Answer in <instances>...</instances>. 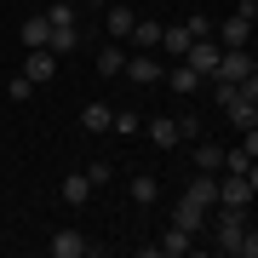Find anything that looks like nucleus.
<instances>
[{
    "mask_svg": "<svg viewBox=\"0 0 258 258\" xmlns=\"http://www.w3.org/2000/svg\"><path fill=\"white\" fill-rule=\"evenodd\" d=\"M149 138H155V149H178L184 138H178V120H149Z\"/></svg>",
    "mask_w": 258,
    "mask_h": 258,
    "instance_id": "obj_20",
    "label": "nucleus"
},
{
    "mask_svg": "<svg viewBox=\"0 0 258 258\" xmlns=\"http://www.w3.org/2000/svg\"><path fill=\"white\" fill-rule=\"evenodd\" d=\"M120 75H126L132 86H155V81H161V63L144 57V52H126V69H120Z\"/></svg>",
    "mask_w": 258,
    "mask_h": 258,
    "instance_id": "obj_9",
    "label": "nucleus"
},
{
    "mask_svg": "<svg viewBox=\"0 0 258 258\" xmlns=\"http://www.w3.org/2000/svg\"><path fill=\"white\" fill-rule=\"evenodd\" d=\"M132 201H138V207H149V201H155V178H149V172H138V178H132Z\"/></svg>",
    "mask_w": 258,
    "mask_h": 258,
    "instance_id": "obj_22",
    "label": "nucleus"
},
{
    "mask_svg": "<svg viewBox=\"0 0 258 258\" xmlns=\"http://www.w3.org/2000/svg\"><path fill=\"white\" fill-rule=\"evenodd\" d=\"M184 29H189L195 40H207V35H212V18H201V12H189V18H184Z\"/></svg>",
    "mask_w": 258,
    "mask_h": 258,
    "instance_id": "obj_25",
    "label": "nucleus"
},
{
    "mask_svg": "<svg viewBox=\"0 0 258 258\" xmlns=\"http://www.w3.org/2000/svg\"><path fill=\"white\" fill-rule=\"evenodd\" d=\"M86 252H92V241L81 230H57L52 235V258H86Z\"/></svg>",
    "mask_w": 258,
    "mask_h": 258,
    "instance_id": "obj_11",
    "label": "nucleus"
},
{
    "mask_svg": "<svg viewBox=\"0 0 258 258\" xmlns=\"http://www.w3.org/2000/svg\"><path fill=\"white\" fill-rule=\"evenodd\" d=\"M86 184H92V189L109 184V161H92V166H86Z\"/></svg>",
    "mask_w": 258,
    "mask_h": 258,
    "instance_id": "obj_26",
    "label": "nucleus"
},
{
    "mask_svg": "<svg viewBox=\"0 0 258 258\" xmlns=\"http://www.w3.org/2000/svg\"><path fill=\"white\" fill-rule=\"evenodd\" d=\"M189 247H195V235H189V230H178V224H166V235H161V241H155V247H149V252H166V258H184Z\"/></svg>",
    "mask_w": 258,
    "mask_h": 258,
    "instance_id": "obj_13",
    "label": "nucleus"
},
{
    "mask_svg": "<svg viewBox=\"0 0 258 258\" xmlns=\"http://www.w3.org/2000/svg\"><path fill=\"white\" fill-rule=\"evenodd\" d=\"M218 166H224V149L218 144H201V149H195V172H218Z\"/></svg>",
    "mask_w": 258,
    "mask_h": 258,
    "instance_id": "obj_21",
    "label": "nucleus"
},
{
    "mask_svg": "<svg viewBox=\"0 0 258 258\" xmlns=\"http://www.w3.org/2000/svg\"><path fill=\"white\" fill-rule=\"evenodd\" d=\"M120 69H126V40H103V52H98V75H109V81H115Z\"/></svg>",
    "mask_w": 258,
    "mask_h": 258,
    "instance_id": "obj_14",
    "label": "nucleus"
},
{
    "mask_svg": "<svg viewBox=\"0 0 258 258\" xmlns=\"http://www.w3.org/2000/svg\"><path fill=\"white\" fill-rule=\"evenodd\" d=\"M207 235L218 241V252H230V258H252L258 252V235H252V224H247V207H212L207 212Z\"/></svg>",
    "mask_w": 258,
    "mask_h": 258,
    "instance_id": "obj_1",
    "label": "nucleus"
},
{
    "mask_svg": "<svg viewBox=\"0 0 258 258\" xmlns=\"http://www.w3.org/2000/svg\"><path fill=\"white\" fill-rule=\"evenodd\" d=\"M109 126H115V132H144V115H138V109H115Z\"/></svg>",
    "mask_w": 258,
    "mask_h": 258,
    "instance_id": "obj_23",
    "label": "nucleus"
},
{
    "mask_svg": "<svg viewBox=\"0 0 258 258\" xmlns=\"http://www.w3.org/2000/svg\"><path fill=\"white\" fill-rule=\"evenodd\" d=\"M172 224H178V230H189L195 241H201V235H207V207L195 201V195H178V207H172Z\"/></svg>",
    "mask_w": 258,
    "mask_h": 258,
    "instance_id": "obj_6",
    "label": "nucleus"
},
{
    "mask_svg": "<svg viewBox=\"0 0 258 258\" xmlns=\"http://www.w3.org/2000/svg\"><path fill=\"white\" fill-rule=\"evenodd\" d=\"M252 75H258V63H252V52H247V46H224L218 69H212L207 81H230V86H241V81H252Z\"/></svg>",
    "mask_w": 258,
    "mask_h": 258,
    "instance_id": "obj_3",
    "label": "nucleus"
},
{
    "mask_svg": "<svg viewBox=\"0 0 258 258\" xmlns=\"http://www.w3.org/2000/svg\"><path fill=\"white\" fill-rule=\"evenodd\" d=\"M189 40H195V35H189L184 23H172V29L161 23V52H166V57H184V52H189Z\"/></svg>",
    "mask_w": 258,
    "mask_h": 258,
    "instance_id": "obj_15",
    "label": "nucleus"
},
{
    "mask_svg": "<svg viewBox=\"0 0 258 258\" xmlns=\"http://www.w3.org/2000/svg\"><path fill=\"white\" fill-rule=\"evenodd\" d=\"M63 201H69V207H86V201H92V184H86V172H69V178H63Z\"/></svg>",
    "mask_w": 258,
    "mask_h": 258,
    "instance_id": "obj_19",
    "label": "nucleus"
},
{
    "mask_svg": "<svg viewBox=\"0 0 258 258\" xmlns=\"http://www.w3.org/2000/svg\"><path fill=\"white\" fill-rule=\"evenodd\" d=\"M252 189H258V166H252V172H224L212 207H252Z\"/></svg>",
    "mask_w": 258,
    "mask_h": 258,
    "instance_id": "obj_4",
    "label": "nucleus"
},
{
    "mask_svg": "<svg viewBox=\"0 0 258 258\" xmlns=\"http://www.w3.org/2000/svg\"><path fill=\"white\" fill-rule=\"evenodd\" d=\"M103 18H109V40H126V35H132V18H138V12H132V6H109Z\"/></svg>",
    "mask_w": 258,
    "mask_h": 258,
    "instance_id": "obj_18",
    "label": "nucleus"
},
{
    "mask_svg": "<svg viewBox=\"0 0 258 258\" xmlns=\"http://www.w3.org/2000/svg\"><path fill=\"white\" fill-rule=\"evenodd\" d=\"M18 35H23V46H29V52H35V46H46V35H52L46 12H35V18H23V29H18Z\"/></svg>",
    "mask_w": 258,
    "mask_h": 258,
    "instance_id": "obj_16",
    "label": "nucleus"
},
{
    "mask_svg": "<svg viewBox=\"0 0 258 258\" xmlns=\"http://www.w3.org/2000/svg\"><path fill=\"white\" fill-rule=\"evenodd\" d=\"M23 75H29V81H35V86H46L52 75H57V52H46V46H35V52L23 57Z\"/></svg>",
    "mask_w": 258,
    "mask_h": 258,
    "instance_id": "obj_10",
    "label": "nucleus"
},
{
    "mask_svg": "<svg viewBox=\"0 0 258 258\" xmlns=\"http://www.w3.org/2000/svg\"><path fill=\"white\" fill-rule=\"evenodd\" d=\"M155 46H161V23H155V18H132L126 52H155Z\"/></svg>",
    "mask_w": 258,
    "mask_h": 258,
    "instance_id": "obj_8",
    "label": "nucleus"
},
{
    "mask_svg": "<svg viewBox=\"0 0 258 258\" xmlns=\"http://www.w3.org/2000/svg\"><path fill=\"white\" fill-rule=\"evenodd\" d=\"M109 120H115L109 103H86V109H81V126L86 132H109Z\"/></svg>",
    "mask_w": 258,
    "mask_h": 258,
    "instance_id": "obj_17",
    "label": "nucleus"
},
{
    "mask_svg": "<svg viewBox=\"0 0 258 258\" xmlns=\"http://www.w3.org/2000/svg\"><path fill=\"white\" fill-rule=\"evenodd\" d=\"M252 23H258V6L241 0L224 23H212V40H218V46H247V40H252Z\"/></svg>",
    "mask_w": 258,
    "mask_h": 258,
    "instance_id": "obj_2",
    "label": "nucleus"
},
{
    "mask_svg": "<svg viewBox=\"0 0 258 258\" xmlns=\"http://www.w3.org/2000/svg\"><path fill=\"white\" fill-rule=\"evenodd\" d=\"M92 6H103V0H92Z\"/></svg>",
    "mask_w": 258,
    "mask_h": 258,
    "instance_id": "obj_27",
    "label": "nucleus"
},
{
    "mask_svg": "<svg viewBox=\"0 0 258 258\" xmlns=\"http://www.w3.org/2000/svg\"><path fill=\"white\" fill-rule=\"evenodd\" d=\"M161 81L172 86L178 98H195V92H201V75H195L189 63H178V69H161Z\"/></svg>",
    "mask_w": 258,
    "mask_h": 258,
    "instance_id": "obj_12",
    "label": "nucleus"
},
{
    "mask_svg": "<svg viewBox=\"0 0 258 258\" xmlns=\"http://www.w3.org/2000/svg\"><path fill=\"white\" fill-rule=\"evenodd\" d=\"M252 166H258V126L241 138V149H224V166H218V172H252Z\"/></svg>",
    "mask_w": 258,
    "mask_h": 258,
    "instance_id": "obj_7",
    "label": "nucleus"
},
{
    "mask_svg": "<svg viewBox=\"0 0 258 258\" xmlns=\"http://www.w3.org/2000/svg\"><path fill=\"white\" fill-rule=\"evenodd\" d=\"M6 92H12V98H18V103H23V98H35V81H29V75L18 69V75H12V86H6Z\"/></svg>",
    "mask_w": 258,
    "mask_h": 258,
    "instance_id": "obj_24",
    "label": "nucleus"
},
{
    "mask_svg": "<svg viewBox=\"0 0 258 258\" xmlns=\"http://www.w3.org/2000/svg\"><path fill=\"white\" fill-rule=\"evenodd\" d=\"M218 57H224V46H218V40L207 35V40H189V52L178 57V63H189V69H195V75H201V81H207V75L218 69Z\"/></svg>",
    "mask_w": 258,
    "mask_h": 258,
    "instance_id": "obj_5",
    "label": "nucleus"
}]
</instances>
